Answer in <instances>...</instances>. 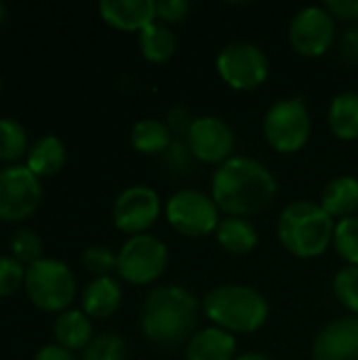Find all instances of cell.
Segmentation results:
<instances>
[{
	"instance_id": "cell-36",
	"label": "cell",
	"mask_w": 358,
	"mask_h": 360,
	"mask_svg": "<svg viewBox=\"0 0 358 360\" xmlns=\"http://www.w3.org/2000/svg\"><path fill=\"white\" fill-rule=\"evenodd\" d=\"M4 19H6V6H4V4L0 2V23H2Z\"/></svg>"
},
{
	"instance_id": "cell-31",
	"label": "cell",
	"mask_w": 358,
	"mask_h": 360,
	"mask_svg": "<svg viewBox=\"0 0 358 360\" xmlns=\"http://www.w3.org/2000/svg\"><path fill=\"white\" fill-rule=\"evenodd\" d=\"M25 270L27 268H23L13 255L0 257V297H8L25 285Z\"/></svg>"
},
{
	"instance_id": "cell-8",
	"label": "cell",
	"mask_w": 358,
	"mask_h": 360,
	"mask_svg": "<svg viewBox=\"0 0 358 360\" xmlns=\"http://www.w3.org/2000/svg\"><path fill=\"white\" fill-rule=\"evenodd\" d=\"M169 266V247L154 234L129 236L116 253V272L129 285H152Z\"/></svg>"
},
{
	"instance_id": "cell-30",
	"label": "cell",
	"mask_w": 358,
	"mask_h": 360,
	"mask_svg": "<svg viewBox=\"0 0 358 360\" xmlns=\"http://www.w3.org/2000/svg\"><path fill=\"white\" fill-rule=\"evenodd\" d=\"M82 266L87 268V272L95 274V278L110 276L112 270H116V253L99 245L87 247L82 251Z\"/></svg>"
},
{
	"instance_id": "cell-35",
	"label": "cell",
	"mask_w": 358,
	"mask_h": 360,
	"mask_svg": "<svg viewBox=\"0 0 358 360\" xmlns=\"http://www.w3.org/2000/svg\"><path fill=\"white\" fill-rule=\"evenodd\" d=\"M234 360H272L268 354L264 352H245V354H238Z\"/></svg>"
},
{
	"instance_id": "cell-7",
	"label": "cell",
	"mask_w": 358,
	"mask_h": 360,
	"mask_svg": "<svg viewBox=\"0 0 358 360\" xmlns=\"http://www.w3.org/2000/svg\"><path fill=\"white\" fill-rule=\"evenodd\" d=\"M222 211L217 209L211 194H205L194 188L177 190L165 202V217L169 226L188 238H203L215 234Z\"/></svg>"
},
{
	"instance_id": "cell-19",
	"label": "cell",
	"mask_w": 358,
	"mask_h": 360,
	"mask_svg": "<svg viewBox=\"0 0 358 360\" xmlns=\"http://www.w3.org/2000/svg\"><path fill=\"white\" fill-rule=\"evenodd\" d=\"M321 207L333 219L352 217L358 211V179L352 175H340L331 179L321 194Z\"/></svg>"
},
{
	"instance_id": "cell-37",
	"label": "cell",
	"mask_w": 358,
	"mask_h": 360,
	"mask_svg": "<svg viewBox=\"0 0 358 360\" xmlns=\"http://www.w3.org/2000/svg\"><path fill=\"white\" fill-rule=\"evenodd\" d=\"M0 93H2V80H0Z\"/></svg>"
},
{
	"instance_id": "cell-3",
	"label": "cell",
	"mask_w": 358,
	"mask_h": 360,
	"mask_svg": "<svg viewBox=\"0 0 358 360\" xmlns=\"http://www.w3.org/2000/svg\"><path fill=\"white\" fill-rule=\"evenodd\" d=\"M205 316L211 325L236 335L255 333L270 319L268 300L249 285H217L200 302Z\"/></svg>"
},
{
	"instance_id": "cell-16",
	"label": "cell",
	"mask_w": 358,
	"mask_h": 360,
	"mask_svg": "<svg viewBox=\"0 0 358 360\" xmlns=\"http://www.w3.org/2000/svg\"><path fill=\"white\" fill-rule=\"evenodd\" d=\"M238 342L232 333L211 325L196 331L186 344V360H234Z\"/></svg>"
},
{
	"instance_id": "cell-27",
	"label": "cell",
	"mask_w": 358,
	"mask_h": 360,
	"mask_svg": "<svg viewBox=\"0 0 358 360\" xmlns=\"http://www.w3.org/2000/svg\"><path fill=\"white\" fill-rule=\"evenodd\" d=\"M127 342L116 333L95 335L93 342L82 350V360H127Z\"/></svg>"
},
{
	"instance_id": "cell-13",
	"label": "cell",
	"mask_w": 358,
	"mask_h": 360,
	"mask_svg": "<svg viewBox=\"0 0 358 360\" xmlns=\"http://www.w3.org/2000/svg\"><path fill=\"white\" fill-rule=\"evenodd\" d=\"M335 40V19L325 6H304L289 23V44L302 57L325 55Z\"/></svg>"
},
{
	"instance_id": "cell-5",
	"label": "cell",
	"mask_w": 358,
	"mask_h": 360,
	"mask_svg": "<svg viewBox=\"0 0 358 360\" xmlns=\"http://www.w3.org/2000/svg\"><path fill=\"white\" fill-rule=\"evenodd\" d=\"M25 293L44 312H65L76 297V278L68 264L42 257L25 270Z\"/></svg>"
},
{
	"instance_id": "cell-2",
	"label": "cell",
	"mask_w": 358,
	"mask_h": 360,
	"mask_svg": "<svg viewBox=\"0 0 358 360\" xmlns=\"http://www.w3.org/2000/svg\"><path fill=\"white\" fill-rule=\"evenodd\" d=\"M198 300L179 285L154 287L143 300L141 333L148 342L162 348L188 344L196 333L200 316Z\"/></svg>"
},
{
	"instance_id": "cell-22",
	"label": "cell",
	"mask_w": 358,
	"mask_h": 360,
	"mask_svg": "<svg viewBox=\"0 0 358 360\" xmlns=\"http://www.w3.org/2000/svg\"><path fill=\"white\" fill-rule=\"evenodd\" d=\"M331 133L342 141L358 139V93L357 91H342L338 93L327 112Z\"/></svg>"
},
{
	"instance_id": "cell-14",
	"label": "cell",
	"mask_w": 358,
	"mask_h": 360,
	"mask_svg": "<svg viewBox=\"0 0 358 360\" xmlns=\"http://www.w3.org/2000/svg\"><path fill=\"white\" fill-rule=\"evenodd\" d=\"M314 360H358V316H342L327 323L312 344Z\"/></svg>"
},
{
	"instance_id": "cell-20",
	"label": "cell",
	"mask_w": 358,
	"mask_h": 360,
	"mask_svg": "<svg viewBox=\"0 0 358 360\" xmlns=\"http://www.w3.org/2000/svg\"><path fill=\"white\" fill-rule=\"evenodd\" d=\"M68 160L65 143L57 135H44L36 139L27 150V169L40 177L57 175Z\"/></svg>"
},
{
	"instance_id": "cell-15",
	"label": "cell",
	"mask_w": 358,
	"mask_h": 360,
	"mask_svg": "<svg viewBox=\"0 0 358 360\" xmlns=\"http://www.w3.org/2000/svg\"><path fill=\"white\" fill-rule=\"evenodd\" d=\"M99 15L108 25L137 34L158 19L154 0H101Z\"/></svg>"
},
{
	"instance_id": "cell-26",
	"label": "cell",
	"mask_w": 358,
	"mask_h": 360,
	"mask_svg": "<svg viewBox=\"0 0 358 360\" xmlns=\"http://www.w3.org/2000/svg\"><path fill=\"white\" fill-rule=\"evenodd\" d=\"M331 245L346 266H358V215L335 221Z\"/></svg>"
},
{
	"instance_id": "cell-24",
	"label": "cell",
	"mask_w": 358,
	"mask_h": 360,
	"mask_svg": "<svg viewBox=\"0 0 358 360\" xmlns=\"http://www.w3.org/2000/svg\"><path fill=\"white\" fill-rule=\"evenodd\" d=\"M137 40H139V51L143 59H148L150 63H167L175 55V49H177L175 34L171 32L169 25H165L158 19L146 25L137 34Z\"/></svg>"
},
{
	"instance_id": "cell-17",
	"label": "cell",
	"mask_w": 358,
	"mask_h": 360,
	"mask_svg": "<svg viewBox=\"0 0 358 360\" xmlns=\"http://www.w3.org/2000/svg\"><path fill=\"white\" fill-rule=\"evenodd\" d=\"M82 312L89 319H108L112 316L122 304V287L112 276H101L91 281L82 291Z\"/></svg>"
},
{
	"instance_id": "cell-33",
	"label": "cell",
	"mask_w": 358,
	"mask_h": 360,
	"mask_svg": "<svg viewBox=\"0 0 358 360\" xmlns=\"http://www.w3.org/2000/svg\"><path fill=\"white\" fill-rule=\"evenodd\" d=\"M323 6L333 15V19H342V21L358 19V0H329Z\"/></svg>"
},
{
	"instance_id": "cell-11",
	"label": "cell",
	"mask_w": 358,
	"mask_h": 360,
	"mask_svg": "<svg viewBox=\"0 0 358 360\" xmlns=\"http://www.w3.org/2000/svg\"><path fill=\"white\" fill-rule=\"evenodd\" d=\"M160 211L162 202L154 188L143 184L129 186L116 196L112 205V221L120 232L129 236L148 234V230L156 224Z\"/></svg>"
},
{
	"instance_id": "cell-18",
	"label": "cell",
	"mask_w": 358,
	"mask_h": 360,
	"mask_svg": "<svg viewBox=\"0 0 358 360\" xmlns=\"http://www.w3.org/2000/svg\"><path fill=\"white\" fill-rule=\"evenodd\" d=\"M213 236H215L217 245L230 255H247L260 243L257 228L247 217H230V215H226L219 221Z\"/></svg>"
},
{
	"instance_id": "cell-9",
	"label": "cell",
	"mask_w": 358,
	"mask_h": 360,
	"mask_svg": "<svg viewBox=\"0 0 358 360\" xmlns=\"http://www.w3.org/2000/svg\"><path fill=\"white\" fill-rule=\"evenodd\" d=\"M215 68L219 78L234 91H253L266 82L270 72L268 55L253 42L236 40L226 44L217 59Z\"/></svg>"
},
{
	"instance_id": "cell-12",
	"label": "cell",
	"mask_w": 358,
	"mask_h": 360,
	"mask_svg": "<svg viewBox=\"0 0 358 360\" xmlns=\"http://www.w3.org/2000/svg\"><path fill=\"white\" fill-rule=\"evenodd\" d=\"M190 154L205 165H224L234 156L236 137L232 127L219 116H198L190 120L188 131Z\"/></svg>"
},
{
	"instance_id": "cell-29",
	"label": "cell",
	"mask_w": 358,
	"mask_h": 360,
	"mask_svg": "<svg viewBox=\"0 0 358 360\" xmlns=\"http://www.w3.org/2000/svg\"><path fill=\"white\" fill-rule=\"evenodd\" d=\"M333 293L352 316H358V266H346L333 276Z\"/></svg>"
},
{
	"instance_id": "cell-28",
	"label": "cell",
	"mask_w": 358,
	"mask_h": 360,
	"mask_svg": "<svg viewBox=\"0 0 358 360\" xmlns=\"http://www.w3.org/2000/svg\"><path fill=\"white\" fill-rule=\"evenodd\" d=\"M11 253L19 264L32 266L42 259V238L30 228H19L11 236Z\"/></svg>"
},
{
	"instance_id": "cell-10",
	"label": "cell",
	"mask_w": 358,
	"mask_h": 360,
	"mask_svg": "<svg viewBox=\"0 0 358 360\" xmlns=\"http://www.w3.org/2000/svg\"><path fill=\"white\" fill-rule=\"evenodd\" d=\"M42 200L40 179L27 165H8L0 169V221L17 224L34 215Z\"/></svg>"
},
{
	"instance_id": "cell-34",
	"label": "cell",
	"mask_w": 358,
	"mask_h": 360,
	"mask_svg": "<svg viewBox=\"0 0 358 360\" xmlns=\"http://www.w3.org/2000/svg\"><path fill=\"white\" fill-rule=\"evenodd\" d=\"M34 360H76V356L70 350H65L57 344H51V346L40 348Z\"/></svg>"
},
{
	"instance_id": "cell-32",
	"label": "cell",
	"mask_w": 358,
	"mask_h": 360,
	"mask_svg": "<svg viewBox=\"0 0 358 360\" xmlns=\"http://www.w3.org/2000/svg\"><path fill=\"white\" fill-rule=\"evenodd\" d=\"M190 13V2L186 0H158L156 2V17L165 25L179 23L188 17Z\"/></svg>"
},
{
	"instance_id": "cell-1",
	"label": "cell",
	"mask_w": 358,
	"mask_h": 360,
	"mask_svg": "<svg viewBox=\"0 0 358 360\" xmlns=\"http://www.w3.org/2000/svg\"><path fill=\"white\" fill-rule=\"evenodd\" d=\"M276 192L279 181L272 171L251 156H232L211 177V198L230 217L262 213L276 198Z\"/></svg>"
},
{
	"instance_id": "cell-6",
	"label": "cell",
	"mask_w": 358,
	"mask_h": 360,
	"mask_svg": "<svg viewBox=\"0 0 358 360\" xmlns=\"http://www.w3.org/2000/svg\"><path fill=\"white\" fill-rule=\"evenodd\" d=\"M312 133V118L302 97H283L274 101L264 116V137L281 154L300 152Z\"/></svg>"
},
{
	"instance_id": "cell-25",
	"label": "cell",
	"mask_w": 358,
	"mask_h": 360,
	"mask_svg": "<svg viewBox=\"0 0 358 360\" xmlns=\"http://www.w3.org/2000/svg\"><path fill=\"white\" fill-rule=\"evenodd\" d=\"M27 152V131L15 118H0V160L15 162Z\"/></svg>"
},
{
	"instance_id": "cell-4",
	"label": "cell",
	"mask_w": 358,
	"mask_h": 360,
	"mask_svg": "<svg viewBox=\"0 0 358 360\" xmlns=\"http://www.w3.org/2000/svg\"><path fill=\"white\" fill-rule=\"evenodd\" d=\"M335 219L312 200H295L287 205L276 221L281 245L300 259L321 257L333 243Z\"/></svg>"
},
{
	"instance_id": "cell-21",
	"label": "cell",
	"mask_w": 358,
	"mask_h": 360,
	"mask_svg": "<svg viewBox=\"0 0 358 360\" xmlns=\"http://www.w3.org/2000/svg\"><path fill=\"white\" fill-rule=\"evenodd\" d=\"M53 335L57 340V346L76 352L84 350L93 342V323L82 310H65L57 316L53 325Z\"/></svg>"
},
{
	"instance_id": "cell-23",
	"label": "cell",
	"mask_w": 358,
	"mask_h": 360,
	"mask_svg": "<svg viewBox=\"0 0 358 360\" xmlns=\"http://www.w3.org/2000/svg\"><path fill=\"white\" fill-rule=\"evenodd\" d=\"M173 143V129L156 118L137 120L131 129V146L135 152L143 156L162 154Z\"/></svg>"
}]
</instances>
